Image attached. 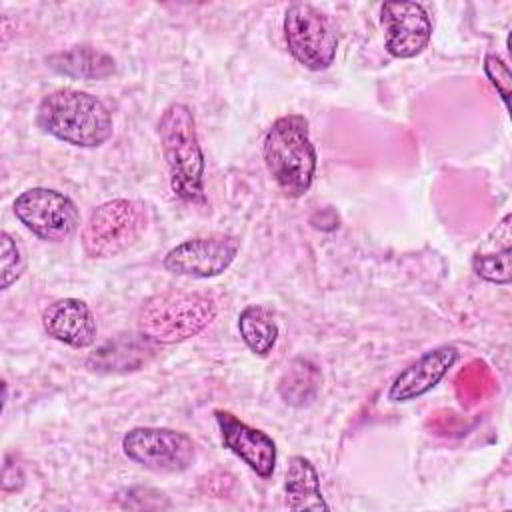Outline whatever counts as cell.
I'll return each mask as SVG.
<instances>
[{"label": "cell", "instance_id": "1", "mask_svg": "<svg viewBox=\"0 0 512 512\" xmlns=\"http://www.w3.org/2000/svg\"><path fill=\"white\" fill-rule=\"evenodd\" d=\"M36 124L56 140L76 148H98L112 136L114 120L106 104L76 88L48 92L36 108Z\"/></svg>", "mask_w": 512, "mask_h": 512}, {"label": "cell", "instance_id": "2", "mask_svg": "<svg viewBox=\"0 0 512 512\" xmlns=\"http://www.w3.org/2000/svg\"><path fill=\"white\" fill-rule=\"evenodd\" d=\"M264 164L280 192L288 198L304 196L316 176L318 154L302 114H284L272 122L262 142Z\"/></svg>", "mask_w": 512, "mask_h": 512}, {"label": "cell", "instance_id": "3", "mask_svg": "<svg viewBox=\"0 0 512 512\" xmlns=\"http://www.w3.org/2000/svg\"><path fill=\"white\" fill-rule=\"evenodd\" d=\"M158 138L172 192L190 204L204 202L206 162L192 110L182 102L166 106L158 120Z\"/></svg>", "mask_w": 512, "mask_h": 512}, {"label": "cell", "instance_id": "4", "mask_svg": "<svg viewBox=\"0 0 512 512\" xmlns=\"http://www.w3.org/2000/svg\"><path fill=\"white\" fill-rule=\"evenodd\" d=\"M216 316L208 294L166 290L150 296L138 312V332L156 344H176L200 334Z\"/></svg>", "mask_w": 512, "mask_h": 512}, {"label": "cell", "instance_id": "5", "mask_svg": "<svg viewBox=\"0 0 512 512\" xmlns=\"http://www.w3.org/2000/svg\"><path fill=\"white\" fill-rule=\"evenodd\" d=\"M146 228L144 208L128 198L96 206L82 226V248L90 258H112L130 248Z\"/></svg>", "mask_w": 512, "mask_h": 512}, {"label": "cell", "instance_id": "6", "mask_svg": "<svg viewBox=\"0 0 512 512\" xmlns=\"http://www.w3.org/2000/svg\"><path fill=\"white\" fill-rule=\"evenodd\" d=\"M284 40L298 64L312 72L332 66L338 36L324 12L308 2H292L284 12Z\"/></svg>", "mask_w": 512, "mask_h": 512}, {"label": "cell", "instance_id": "7", "mask_svg": "<svg viewBox=\"0 0 512 512\" xmlns=\"http://www.w3.org/2000/svg\"><path fill=\"white\" fill-rule=\"evenodd\" d=\"M122 452L128 460L146 470L178 474L192 466L196 458V444L182 430L136 426L122 436Z\"/></svg>", "mask_w": 512, "mask_h": 512}, {"label": "cell", "instance_id": "8", "mask_svg": "<svg viewBox=\"0 0 512 512\" xmlns=\"http://www.w3.org/2000/svg\"><path fill=\"white\" fill-rule=\"evenodd\" d=\"M12 210L26 230L46 242L68 240L80 224L76 204L54 188L36 186L24 190L16 196Z\"/></svg>", "mask_w": 512, "mask_h": 512}, {"label": "cell", "instance_id": "9", "mask_svg": "<svg viewBox=\"0 0 512 512\" xmlns=\"http://www.w3.org/2000/svg\"><path fill=\"white\" fill-rule=\"evenodd\" d=\"M240 252V238L232 234H208L188 238L170 248L164 268L178 276L214 278L224 274Z\"/></svg>", "mask_w": 512, "mask_h": 512}, {"label": "cell", "instance_id": "10", "mask_svg": "<svg viewBox=\"0 0 512 512\" xmlns=\"http://www.w3.org/2000/svg\"><path fill=\"white\" fill-rule=\"evenodd\" d=\"M380 20L386 28V52L394 58H414L430 42L432 20L420 2H384Z\"/></svg>", "mask_w": 512, "mask_h": 512}, {"label": "cell", "instance_id": "11", "mask_svg": "<svg viewBox=\"0 0 512 512\" xmlns=\"http://www.w3.org/2000/svg\"><path fill=\"white\" fill-rule=\"evenodd\" d=\"M224 448L240 458L260 478H270L276 468L278 448L270 434L242 422L228 410L214 412Z\"/></svg>", "mask_w": 512, "mask_h": 512}, {"label": "cell", "instance_id": "12", "mask_svg": "<svg viewBox=\"0 0 512 512\" xmlns=\"http://www.w3.org/2000/svg\"><path fill=\"white\" fill-rule=\"evenodd\" d=\"M458 358L460 352L452 344H442L424 352L396 374L388 388V400L394 404H404L428 394L438 386V382L448 374Z\"/></svg>", "mask_w": 512, "mask_h": 512}, {"label": "cell", "instance_id": "13", "mask_svg": "<svg viewBox=\"0 0 512 512\" xmlns=\"http://www.w3.org/2000/svg\"><path fill=\"white\" fill-rule=\"evenodd\" d=\"M42 328L50 338L78 350L92 346L98 334L96 318L80 298H60L48 304L42 312Z\"/></svg>", "mask_w": 512, "mask_h": 512}, {"label": "cell", "instance_id": "14", "mask_svg": "<svg viewBox=\"0 0 512 512\" xmlns=\"http://www.w3.org/2000/svg\"><path fill=\"white\" fill-rule=\"evenodd\" d=\"M48 68L74 80H104L116 72V60L94 46H72L46 56Z\"/></svg>", "mask_w": 512, "mask_h": 512}, {"label": "cell", "instance_id": "15", "mask_svg": "<svg viewBox=\"0 0 512 512\" xmlns=\"http://www.w3.org/2000/svg\"><path fill=\"white\" fill-rule=\"evenodd\" d=\"M284 496L290 510H330L320 490V476L314 464L296 454L288 460L284 476Z\"/></svg>", "mask_w": 512, "mask_h": 512}, {"label": "cell", "instance_id": "16", "mask_svg": "<svg viewBox=\"0 0 512 512\" xmlns=\"http://www.w3.org/2000/svg\"><path fill=\"white\" fill-rule=\"evenodd\" d=\"M238 332L252 354L268 356L276 346L280 330L270 308L248 304L238 314Z\"/></svg>", "mask_w": 512, "mask_h": 512}, {"label": "cell", "instance_id": "17", "mask_svg": "<svg viewBox=\"0 0 512 512\" xmlns=\"http://www.w3.org/2000/svg\"><path fill=\"white\" fill-rule=\"evenodd\" d=\"M318 388V368L304 358H298L290 364L284 378L280 380V394L286 404L304 406L308 404Z\"/></svg>", "mask_w": 512, "mask_h": 512}, {"label": "cell", "instance_id": "18", "mask_svg": "<svg viewBox=\"0 0 512 512\" xmlns=\"http://www.w3.org/2000/svg\"><path fill=\"white\" fill-rule=\"evenodd\" d=\"M472 268L476 276L492 284H510L512 264H510V244H504L500 252L476 254L472 258Z\"/></svg>", "mask_w": 512, "mask_h": 512}, {"label": "cell", "instance_id": "19", "mask_svg": "<svg viewBox=\"0 0 512 512\" xmlns=\"http://www.w3.org/2000/svg\"><path fill=\"white\" fill-rule=\"evenodd\" d=\"M0 248H2V264H0V274H2V290H8L24 272V258L20 254V248L12 240L8 232L0 234Z\"/></svg>", "mask_w": 512, "mask_h": 512}, {"label": "cell", "instance_id": "20", "mask_svg": "<svg viewBox=\"0 0 512 512\" xmlns=\"http://www.w3.org/2000/svg\"><path fill=\"white\" fill-rule=\"evenodd\" d=\"M484 72H486L490 84L496 88L498 96L502 98L504 106L508 108V100H510V82H512L508 64H506L498 54L488 52V54L484 56Z\"/></svg>", "mask_w": 512, "mask_h": 512}]
</instances>
